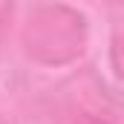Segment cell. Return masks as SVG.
Here are the masks:
<instances>
[{"mask_svg":"<svg viewBox=\"0 0 124 124\" xmlns=\"http://www.w3.org/2000/svg\"><path fill=\"white\" fill-rule=\"evenodd\" d=\"M81 124H107V121H98V118H81Z\"/></svg>","mask_w":124,"mask_h":124,"instance_id":"cell-1","label":"cell"}]
</instances>
